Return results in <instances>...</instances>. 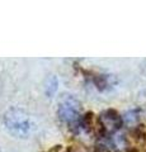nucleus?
<instances>
[{"label":"nucleus","instance_id":"7ed1b4c3","mask_svg":"<svg viewBox=\"0 0 146 152\" xmlns=\"http://www.w3.org/2000/svg\"><path fill=\"white\" fill-rule=\"evenodd\" d=\"M47 86H46V94L47 95H54L55 91H56V86H57V80H56V77H54V76H51L50 79H47Z\"/></svg>","mask_w":146,"mask_h":152},{"label":"nucleus","instance_id":"f03ea898","mask_svg":"<svg viewBox=\"0 0 146 152\" xmlns=\"http://www.w3.org/2000/svg\"><path fill=\"white\" fill-rule=\"evenodd\" d=\"M57 115L67 124H75L80 118V103L73 95H62L57 104Z\"/></svg>","mask_w":146,"mask_h":152},{"label":"nucleus","instance_id":"f257e3e1","mask_svg":"<svg viewBox=\"0 0 146 152\" xmlns=\"http://www.w3.org/2000/svg\"><path fill=\"white\" fill-rule=\"evenodd\" d=\"M4 123L7 129L13 136L26 138L31 132V118L21 108H12L4 115Z\"/></svg>","mask_w":146,"mask_h":152}]
</instances>
